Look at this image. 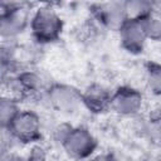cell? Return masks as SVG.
<instances>
[{
    "mask_svg": "<svg viewBox=\"0 0 161 161\" xmlns=\"http://www.w3.org/2000/svg\"><path fill=\"white\" fill-rule=\"evenodd\" d=\"M24 161H48L47 148L39 143L31 145L28 155L24 157Z\"/></svg>",
    "mask_w": 161,
    "mask_h": 161,
    "instance_id": "obj_16",
    "label": "cell"
},
{
    "mask_svg": "<svg viewBox=\"0 0 161 161\" xmlns=\"http://www.w3.org/2000/svg\"><path fill=\"white\" fill-rule=\"evenodd\" d=\"M21 109L23 108L20 107V101L19 99H16L14 97H10L8 94H3V97L0 99V123H1V128H6Z\"/></svg>",
    "mask_w": 161,
    "mask_h": 161,
    "instance_id": "obj_10",
    "label": "cell"
},
{
    "mask_svg": "<svg viewBox=\"0 0 161 161\" xmlns=\"http://www.w3.org/2000/svg\"><path fill=\"white\" fill-rule=\"evenodd\" d=\"M92 19L104 30L118 31L123 23L128 19L126 14L125 1L96 3L91 6Z\"/></svg>",
    "mask_w": 161,
    "mask_h": 161,
    "instance_id": "obj_7",
    "label": "cell"
},
{
    "mask_svg": "<svg viewBox=\"0 0 161 161\" xmlns=\"http://www.w3.org/2000/svg\"><path fill=\"white\" fill-rule=\"evenodd\" d=\"M157 161H161V155H160V156L157 157Z\"/></svg>",
    "mask_w": 161,
    "mask_h": 161,
    "instance_id": "obj_19",
    "label": "cell"
},
{
    "mask_svg": "<svg viewBox=\"0 0 161 161\" xmlns=\"http://www.w3.org/2000/svg\"><path fill=\"white\" fill-rule=\"evenodd\" d=\"M128 19L142 20L155 13V3L148 0H127L125 1Z\"/></svg>",
    "mask_w": 161,
    "mask_h": 161,
    "instance_id": "obj_11",
    "label": "cell"
},
{
    "mask_svg": "<svg viewBox=\"0 0 161 161\" xmlns=\"http://www.w3.org/2000/svg\"><path fill=\"white\" fill-rule=\"evenodd\" d=\"M145 83L148 92L161 97V63L148 62L145 67Z\"/></svg>",
    "mask_w": 161,
    "mask_h": 161,
    "instance_id": "obj_12",
    "label": "cell"
},
{
    "mask_svg": "<svg viewBox=\"0 0 161 161\" xmlns=\"http://www.w3.org/2000/svg\"><path fill=\"white\" fill-rule=\"evenodd\" d=\"M145 106L143 93L132 86H121L112 92L111 111L125 118H136Z\"/></svg>",
    "mask_w": 161,
    "mask_h": 161,
    "instance_id": "obj_6",
    "label": "cell"
},
{
    "mask_svg": "<svg viewBox=\"0 0 161 161\" xmlns=\"http://www.w3.org/2000/svg\"><path fill=\"white\" fill-rule=\"evenodd\" d=\"M73 128V125H70L69 122H58L55 125H53V127L49 131V135L52 137V140L58 143L59 146H62L63 141L65 140V137L68 136V133L70 132V130Z\"/></svg>",
    "mask_w": 161,
    "mask_h": 161,
    "instance_id": "obj_15",
    "label": "cell"
},
{
    "mask_svg": "<svg viewBox=\"0 0 161 161\" xmlns=\"http://www.w3.org/2000/svg\"><path fill=\"white\" fill-rule=\"evenodd\" d=\"M142 135L155 146L161 147V111L156 117L148 118L142 126Z\"/></svg>",
    "mask_w": 161,
    "mask_h": 161,
    "instance_id": "obj_13",
    "label": "cell"
},
{
    "mask_svg": "<svg viewBox=\"0 0 161 161\" xmlns=\"http://www.w3.org/2000/svg\"><path fill=\"white\" fill-rule=\"evenodd\" d=\"M155 13L161 16V3H155Z\"/></svg>",
    "mask_w": 161,
    "mask_h": 161,
    "instance_id": "obj_18",
    "label": "cell"
},
{
    "mask_svg": "<svg viewBox=\"0 0 161 161\" xmlns=\"http://www.w3.org/2000/svg\"><path fill=\"white\" fill-rule=\"evenodd\" d=\"M65 155L75 161L89 160L97 152L98 141L96 136L86 127L73 126L62 146Z\"/></svg>",
    "mask_w": 161,
    "mask_h": 161,
    "instance_id": "obj_5",
    "label": "cell"
},
{
    "mask_svg": "<svg viewBox=\"0 0 161 161\" xmlns=\"http://www.w3.org/2000/svg\"><path fill=\"white\" fill-rule=\"evenodd\" d=\"M6 130L19 143L34 145L38 143L43 135L42 117L33 109H21Z\"/></svg>",
    "mask_w": 161,
    "mask_h": 161,
    "instance_id": "obj_4",
    "label": "cell"
},
{
    "mask_svg": "<svg viewBox=\"0 0 161 161\" xmlns=\"http://www.w3.org/2000/svg\"><path fill=\"white\" fill-rule=\"evenodd\" d=\"M88 161H118V158L109 152H101V153H96L93 155Z\"/></svg>",
    "mask_w": 161,
    "mask_h": 161,
    "instance_id": "obj_17",
    "label": "cell"
},
{
    "mask_svg": "<svg viewBox=\"0 0 161 161\" xmlns=\"http://www.w3.org/2000/svg\"><path fill=\"white\" fill-rule=\"evenodd\" d=\"M29 29L31 38L40 45L57 42L64 29V21L57 9L52 5L38 6L30 16Z\"/></svg>",
    "mask_w": 161,
    "mask_h": 161,
    "instance_id": "obj_1",
    "label": "cell"
},
{
    "mask_svg": "<svg viewBox=\"0 0 161 161\" xmlns=\"http://www.w3.org/2000/svg\"><path fill=\"white\" fill-rule=\"evenodd\" d=\"M31 14L18 3H3L0 13V34L3 40H18V38L29 28Z\"/></svg>",
    "mask_w": 161,
    "mask_h": 161,
    "instance_id": "obj_2",
    "label": "cell"
},
{
    "mask_svg": "<svg viewBox=\"0 0 161 161\" xmlns=\"http://www.w3.org/2000/svg\"><path fill=\"white\" fill-rule=\"evenodd\" d=\"M118 39L121 47L130 54H141L145 50L147 38L141 20L127 19L118 29Z\"/></svg>",
    "mask_w": 161,
    "mask_h": 161,
    "instance_id": "obj_8",
    "label": "cell"
},
{
    "mask_svg": "<svg viewBox=\"0 0 161 161\" xmlns=\"http://www.w3.org/2000/svg\"><path fill=\"white\" fill-rule=\"evenodd\" d=\"M43 98L52 109L63 114L75 113L83 107L82 91L67 83H52L45 91Z\"/></svg>",
    "mask_w": 161,
    "mask_h": 161,
    "instance_id": "obj_3",
    "label": "cell"
},
{
    "mask_svg": "<svg viewBox=\"0 0 161 161\" xmlns=\"http://www.w3.org/2000/svg\"><path fill=\"white\" fill-rule=\"evenodd\" d=\"M147 40L161 42V16L156 13L141 20Z\"/></svg>",
    "mask_w": 161,
    "mask_h": 161,
    "instance_id": "obj_14",
    "label": "cell"
},
{
    "mask_svg": "<svg viewBox=\"0 0 161 161\" xmlns=\"http://www.w3.org/2000/svg\"><path fill=\"white\" fill-rule=\"evenodd\" d=\"M112 92L101 83H92L82 91L83 107L93 114H103L111 111Z\"/></svg>",
    "mask_w": 161,
    "mask_h": 161,
    "instance_id": "obj_9",
    "label": "cell"
}]
</instances>
